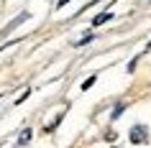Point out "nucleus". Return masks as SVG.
<instances>
[{"label": "nucleus", "instance_id": "0eeeda50", "mask_svg": "<svg viewBox=\"0 0 151 148\" xmlns=\"http://www.w3.org/2000/svg\"><path fill=\"white\" fill-rule=\"evenodd\" d=\"M146 49H151V44H149V46H146Z\"/></svg>", "mask_w": 151, "mask_h": 148}, {"label": "nucleus", "instance_id": "f257e3e1", "mask_svg": "<svg viewBox=\"0 0 151 148\" xmlns=\"http://www.w3.org/2000/svg\"><path fill=\"white\" fill-rule=\"evenodd\" d=\"M149 140V133H146V125H133L131 128V143H146Z\"/></svg>", "mask_w": 151, "mask_h": 148}, {"label": "nucleus", "instance_id": "7ed1b4c3", "mask_svg": "<svg viewBox=\"0 0 151 148\" xmlns=\"http://www.w3.org/2000/svg\"><path fill=\"white\" fill-rule=\"evenodd\" d=\"M28 140H31V130H23V135H21V140H18V143L23 146V143H28Z\"/></svg>", "mask_w": 151, "mask_h": 148}, {"label": "nucleus", "instance_id": "39448f33", "mask_svg": "<svg viewBox=\"0 0 151 148\" xmlns=\"http://www.w3.org/2000/svg\"><path fill=\"white\" fill-rule=\"evenodd\" d=\"M92 84H95V77H90L87 82H85V84H82V89H90V87H92Z\"/></svg>", "mask_w": 151, "mask_h": 148}, {"label": "nucleus", "instance_id": "f03ea898", "mask_svg": "<svg viewBox=\"0 0 151 148\" xmlns=\"http://www.w3.org/2000/svg\"><path fill=\"white\" fill-rule=\"evenodd\" d=\"M105 21H110V13H103V16H95V18H92V26H100V23H105Z\"/></svg>", "mask_w": 151, "mask_h": 148}, {"label": "nucleus", "instance_id": "20e7f679", "mask_svg": "<svg viewBox=\"0 0 151 148\" xmlns=\"http://www.w3.org/2000/svg\"><path fill=\"white\" fill-rule=\"evenodd\" d=\"M123 110H126V107H123V105H118V107L113 110V117H120V115H123Z\"/></svg>", "mask_w": 151, "mask_h": 148}, {"label": "nucleus", "instance_id": "423d86ee", "mask_svg": "<svg viewBox=\"0 0 151 148\" xmlns=\"http://www.w3.org/2000/svg\"><path fill=\"white\" fill-rule=\"evenodd\" d=\"M67 3H69V0H59V3H56V8H64Z\"/></svg>", "mask_w": 151, "mask_h": 148}]
</instances>
